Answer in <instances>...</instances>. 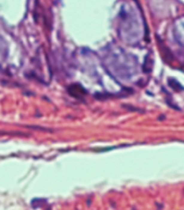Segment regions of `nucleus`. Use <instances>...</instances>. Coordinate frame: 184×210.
<instances>
[{"label":"nucleus","mask_w":184,"mask_h":210,"mask_svg":"<svg viewBox=\"0 0 184 210\" xmlns=\"http://www.w3.org/2000/svg\"><path fill=\"white\" fill-rule=\"evenodd\" d=\"M67 91L72 97L77 98V99H82V98L87 94V91L85 90V88H83L81 85H78V83H75V85L69 86Z\"/></svg>","instance_id":"obj_1"},{"label":"nucleus","mask_w":184,"mask_h":210,"mask_svg":"<svg viewBox=\"0 0 184 210\" xmlns=\"http://www.w3.org/2000/svg\"><path fill=\"white\" fill-rule=\"evenodd\" d=\"M168 85H169L174 91H182L183 90V87H182V86L180 85L176 79H172V78H169V79H168Z\"/></svg>","instance_id":"obj_2"}]
</instances>
